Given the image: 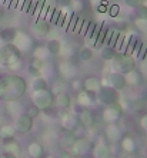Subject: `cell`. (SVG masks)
Instances as JSON below:
<instances>
[{"instance_id":"cell-1","label":"cell","mask_w":147,"mask_h":158,"mask_svg":"<svg viewBox=\"0 0 147 158\" xmlns=\"http://www.w3.org/2000/svg\"><path fill=\"white\" fill-rule=\"evenodd\" d=\"M27 83L19 75H0V99L4 102H16L26 94Z\"/></svg>"},{"instance_id":"cell-2","label":"cell","mask_w":147,"mask_h":158,"mask_svg":"<svg viewBox=\"0 0 147 158\" xmlns=\"http://www.w3.org/2000/svg\"><path fill=\"white\" fill-rule=\"evenodd\" d=\"M0 65L7 68H17L21 65V52L13 43H6L0 49Z\"/></svg>"},{"instance_id":"cell-3","label":"cell","mask_w":147,"mask_h":158,"mask_svg":"<svg viewBox=\"0 0 147 158\" xmlns=\"http://www.w3.org/2000/svg\"><path fill=\"white\" fill-rule=\"evenodd\" d=\"M111 65L116 72L120 73H127V72L133 71L136 68V60L130 55H116L111 59Z\"/></svg>"},{"instance_id":"cell-4","label":"cell","mask_w":147,"mask_h":158,"mask_svg":"<svg viewBox=\"0 0 147 158\" xmlns=\"http://www.w3.org/2000/svg\"><path fill=\"white\" fill-rule=\"evenodd\" d=\"M33 105H36L40 111L49 109L53 104V94L49 89H41V91H34L33 94Z\"/></svg>"},{"instance_id":"cell-5","label":"cell","mask_w":147,"mask_h":158,"mask_svg":"<svg viewBox=\"0 0 147 158\" xmlns=\"http://www.w3.org/2000/svg\"><path fill=\"white\" fill-rule=\"evenodd\" d=\"M96 94H97V99L100 104L107 105V106H109V105L117 104L118 94H117V91L113 89L111 86H102Z\"/></svg>"},{"instance_id":"cell-6","label":"cell","mask_w":147,"mask_h":158,"mask_svg":"<svg viewBox=\"0 0 147 158\" xmlns=\"http://www.w3.org/2000/svg\"><path fill=\"white\" fill-rule=\"evenodd\" d=\"M14 128L17 134H27L33 129V118L29 117L27 114H20L17 115L16 122H14Z\"/></svg>"},{"instance_id":"cell-7","label":"cell","mask_w":147,"mask_h":158,"mask_svg":"<svg viewBox=\"0 0 147 158\" xmlns=\"http://www.w3.org/2000/svg\"><path fill=\"white\" fill-rule=\"evenodd\" d=\"M13 45L16 46L20 52H27V50H30V48H32L33 42L29 35L23 33V32H17L16 38L13 40Z\"/></svg>"},{"instance_id":"cell-8","label":"cell","mask_w":147,"mask_h":158,"mask_svg":"<svg viewBox=\"0 0 147 158\" xmlns=\"http://www.w3.org/2000/svg\"><path fill=\"white\" fill-rule=\"evenodd\" d=\"M120 114H122V106L117 104L114 105H109L104 111H103V121L107 122V124H113L120 118Z\"/></svg>"},{"instance_id":"cell-9","label":"cell","mask_w":147,"mask_h":158,"mask_svg":"<svg viewBox=\"0 0 147 158\" xmlns=\"http://www.w3.org/2000/svg\"><path fill=\"white\" fill-rule=\"evenodd\" d=\"M90 148V142L84 138H76V141L72 147H70V154L74 157H80L83 154H87V151Z\"/></svg>"},{"instance_id":"cell-10","label":"cell","mask_w":147,"mask_h":158,"mask_svg":"<svg viewBox=\"0 0 147 158\" xmlns=\"http://www.w3.org/2000/svg\"><path fill=\"white\" fill-rule=\"evenodd\" d=\"M107 81H109V86H111L116 91H122L127 86L124 73H120V72H111L109 78H107Z\"/></svg>"},{"instance_id":"cell-11","label":"cell","mask_w":147,"mask_h":158,"mask_svg":"<svg viewBox=\"0 0 147 158\" xmlns=\"http://www.w3.org/2000/svg\"><path fill=\"white\" fill-rule=\"evenodd\" d=\"M50 32V23L44 19H37L32 25V33L39 36V38H44Z\"/></svg>"},{"instance_id":"cell-12","label":"cell","mask_w":147,"mask_h":158,"mask_svg":"<svg viewBox=\"0 0 147 158\" xmlns=\"http://www.w3.org/2000/svg\"><path fill=\"white\" fill-rule=\"evenodd\" d=\"M106 138L109 139V142H111V144L122 141V138H123L122 129L118 128L114 122H113V124H109L106 128Z\"/></svg>"},{"instance_id":"cell-13","label":"cell","mask_w":147,"mask_h":158,"mask_svg":"<svg viewBox=\"0 0 147 158\" xmlns=\"http://www.w3.org/2000/svg\"><path fill=\"white\" fill-rule=\"evenodd\" d=\"M2 147H3L4 152H9V154L14 155L16 158H20V145H19V142L17 141H14V138L4 139Z\"/></svg>"},{"instance_id":"cell-14","label":"cell","mask_w":147,"mask_h":158,"mask_svg":"<svg viewBox=\"0 0 147 158\" xmlns=\"http://www.w3.org/2000/svg\"><path fill=\"white\" fill-rule=\"evenodd\" d=\"M79 121L83 127L86 128H91L94 124H96V119H94V114L90 111L89 108H84L79 115Z\"/></svg>"},{"instance_id":"cell-15","label":"cell","mask_w":147,"mask_h":158,"mask_svg":"<svg viewBox=\"0 0 147 158\" xmlns=\"http://www.w3.org/2000/svg\"><path fill=\"white\" fill-rule=\"evenodd\" d=\"M83 88H84L86 92H97L99 89L102 88V82H100V79L96 78V76H90V78L84 79Z\"/></svg>"},{"instance_id":"cell-16","label":"cell","mask_w":147,"mask_h":158,"mask_svg":"<svg viewBox=\"0 0 147 158\" xmlns=\"http://www.w3.org/2000/svg\"><path fill=\"white\" fill-rule=\"evenodd\" d=\"M124 78H126L127 85H133V86H137V85L143 82V75L139 71H136V69L124 73Z\"/></svg>"},{"instance_id":"cell-17","label":"cell","mask_w":147,"mask_h":158,"mask_svg":"<svg viewBox=\"0 0 147 158\" xmlns=\"http://www.w3.org/2000/svg\"><path fill=\"white\" fill-rule=\"evenodd\" d=\"M110 157V148L104 142H99L93 148V158H109Z\"/></svg>"},{"instance_id":"cell-18","label":"cell","mask_w":147,"mask_h":158,"mask_svg":"<svg viewBox=\"0 0 147 158\" xmlns=\"http://www.w3.org/2000/svg\"><path fill=\"white\" fill-rule=\"evenodd\" d=\"M61 125H63V128L67 129V131H74L76 128H79V119L77 117H74V115H66V117L61 118Z\"/></svg>"},{"instance_id":"cell-19","label":"cell","mask_w":147,"mask_h":158,"mask_svg":"<svg viewBox=\"0 0 147 158\" xmlns=\"http://www.w3.org/2000/svg\"><path fill=\"white\" fill-rule=\"evenodd\" d=\"M27 152L32 158H41L44 155V148L40 142H32L27 147Z\"/></svg>"},{"instance_id":"cell-20","label":"cell","mask_w":147,"mask_h":158,"mask_svg":"<svg viewBox=\"0 0 147 158\" xmlns=\"http://www.w3.org/2000/svg\"><path fill=\"white\" fill-rule=\"evenodd\" d=\"M74 141H76V135H74L73 131H67V129H64V131L61 132L60 142H61V145L63 147L70 148V147L74 144Z\"/></svg>"},{"instance_id":"cell-21","label":"cell","mask_w":147,"mask_h":158,"mask_svg":"<svg viewBox=\"0 0 147 158\" xmlns=\"http://www.w3.org/2000/svg\"><path fill=\"white\" fill-rule=\"evenodd\" d=\"M56 104L60 108L67 109L72 105V98H70V95L67 92H61V94H57V96H56Z\"/></svg>"},{"instance_id":"cell-22","label":"cell","mask_w":147,"mask_h":158,"mask_svg":"<svg viewBox=\"0 0 147 158\" xmlns=\"http://www.w3.org/2000/svg\"><path fill=\"white\" fill-rule=\"evenodd\" d=\"M16 35H17V30L14 27H6V29H3L0 32V39L3 42H6V43H13Z\"/></svg>"},{"instance_id":"cell-23","label":"cell","mask_w":147,"mask_h":158,"mask_svg":"<svg viewBox=\"0 0 147 158\" xmlns=\"http://www.w3.org/2000/svg\"><path fill=\"white\" fill-rule=\"evenodd\" d=\"M16 128L12 127V125H3L0 127V139H10V138H14L16 135Z\"/></svg>"},{"instance_id":"cell-24","label":"cell","mask_w":147,"mask_h":158,"mask_svg":"<svg viewBox=\"0 0 147 158\" xmlns=\"http://www.w3.org/2000/svg\"><path fill=\"white\" fill-rule=\"evenodd\" d=\"M46 49L50 55H59L61 50V42L59 39H50L46 45Z\"/></svg>"},{"instance_id":"cell-25","label":"cell","mask_w":147,"mask_h":158,"mask_svg":"<svg viewBox=\"0 0 147 158\" xmlns=\"http://www.w3.org/2000/svg\"><path fill=\"white\" fill-rule=\"evenodd\" d=\"M122 148H123V151H126V152H134L136 151V142H134V139L131 137H124L122 139Z\"/></svg>"},{"instance_id":"cell-26","label":"cell","mask_w":147,"mask_h":158,"mask_svg":"<svg viewBox=\"0 0 147 158\" xmlns=\"http://www.w3.org/2000/svg\"><path fill=\"white\" fill-rule=\"evenodd\" d=\"M60 72L66 79H69V78H72V76H74L76 69H74L73 65H70L69 62H66V63H61L60 65Z\"/></svg>"},{"instance_id":"cell-27","label":"cell","mask_w":147,"mask_h":158,"mask_svg":"<svg viewBox=\"0 0 147 158\" xmlns=\"http://www.w3.org/2000/svg\"><path fill=\"white\" fill-rule=\"evenodd\" d=\"M77 104L82 105V106H89L91 104V98L86 91H82L77 94Z\"/></svg>"},{"instance_id":"cell-28","label":"cell","mask_w":147,"mask_h":158,"mask_svg":"<svg viewBox=\"0 0 147 158\" xmlns=\"http://www.w3.org/2000/svg\"><path fill=\"white\" fill-rule=\"evenodd\" d=\"M116 56V49L113 46H104L102 49V58L104 60H111Z\"/></svg>"},{"instance_id":"cell-29","label":"cell","mask_w":147,"mask_h":158,"mask_svg":"<svg viewBox=\"0 0 147 158\" xmlns=\"http://www.w3.org/2000/svg\"><path fill=\"white\" fill-rule=\"evenodd\" d=\"M79 58H80V60H83V62H87V60H90V59L93 58V50L90 49L89 46L82 48L80 52H79Z\"/></svg>"},{"instance_id":"cell-30","label":"cell","mask_w":147,"mask_h":158,"mask_svg":"<svg viewBox=\"0 0 147 158\" xmlns=\"http://www.w3.org/2000/svg\"><path fill=\"white\" fill-rule=\"evenodd\" d=\"M32 88H33V91H41V89H47V82H46L44 78L39 76V78L34 79V82H33Z\"/></svg>"},{"instance_id":"cell-31","label":"cell","mask_w":147,"mask_h":158,"mask_svg":"<svg viewBox=\"0 0 147 158\" xmlns=\"http://www.w3.org/2000/svg\"><path fill=\"white\" fill-rule=\"evenodd\" d=\"M66 88H67V83L64 81H57V82H54L53 85V89H52V94H61V92H66Z\"/></svg>"},{"instance_id":"cell-32","label":"cell","mask_w":147,"mask_h":158,"mask_svg":"<svg viewBox=\"0 0 147 158\" xmlns=\"http://www.w3.org/2000/svg\"><path fill=\"white\" fill-rule=\"evenodd\" d=\"M136 16L137 19H147V4H141L136 9Z\"/></svg>"},{"instance_id":"cell-33","label":"cell","mask_w":147,"mask_h":158,"mask_svg":"<svg viewBox=\"0 0 147 158\" xmlns=\"http://www.w3.org/2000/svg\"><path fill=\"white\" fill-rule=\"evenodd\" d=\"M46 53H49L46 48H37V49L34 50V56H36V59H41V60H44L46 59Z\"/></svg>"},{"instance_id":"cell-34","label":"cell","mask_w":147,"mask_h":158,"mask_svg":"<svg viewBox=\"0 0 147 158\" xmlns=\"http://www.w3.org/2000/svg\"><path fill=\"white\" fill-rule=\"evenodd\" d=\"M136 27L141 32H147V19H136Z\"/></svg>"},{"instance_id":"cell-35","label":"cell","mask_w":147,"mask_h":158,"mask_svg":"<svg viewBox=\"0 0 147 158\" xmlns=\"http://www.w3.org/2000/svg\"><path fill=\"white\" fill-rule=\"evenodd\" d=\"M124 3H126V6H129L131 9H137L139 6L144 4V0H124Z\"/></svg>"},{"instance_id":"cell-36","label":"cell","mask_w":147,"mask_h":158,"mask_svg":"<svg viewBox=\"0 0 147 158\" xmlns=\"http://www.w3.org/2000/svg\"><path fill=\"white\" fill-rule=\"evenodd\" d=\"M123 40H124V35H123V33H118L117 35V39H116V42H114V49L117 50V52H122Z\"/></svg>"},{"instance_id":"cell-37","label":"cell","mask_w":147,"mask_h":158,"mask_svg":"<svg viewBox=\"0 0 147 158\" xmlns=\"http://www.w3.org/2000/svg\"><path fill=\"white\" fill-rule=\"evenodd\" d=\"M40 112H41V111L37 108L36 105H32V106L27 109V115H29V117H32V118L39 117V115H40Z\"/></svg>"},{"instance_id":"cell-38","label":"cell","mask_w":147,"mask_h":158,"mask_svg":"<svg viewBox=\"0 0 147 158\" xmlns=\"http://www.w3.org/2000/svg\"><path fill=\"white\" fill-rule=\"evenodd\" d=\"M46 0H39V2H36V9H34V12H33V15H34V17L36 19H39V16H40V12H41V6L44 4Z\"/></svg>"},{"instance_id":"cell-39","label":"cell","mask_w":147,"mask_h":158,"mask_svg":"<svg viewBox=\"0 0 147 158\" xmlns=\"http://www.w3.org/2000/svg\"><path fill=\"white\" fill-rule=\"evenodd\" d=\"M107 12H109V15H110L111 17H117L118 12H120V7H118L117 4H113V6H110V7L107 9Z\"/></svg>"},{"instance_id":"cell-40","label":"cell","mask_w":147,"mask_h":158,"mask_svg":"<svg viewBox=\"0 0 147 158\" xmlns=\"http://www.w3.org/2000/svg\"><path fill=\"white\" fill-rule=\"evenodd\" d=\"M29 75L30 76H34V78H39V76H41V71H40V69H37L36 66L30 65V66H29Z\"/></svg>"},{"instance_id":"cell-41","label":"cell","mask_w":147,"mask_h":158,"mask_svg":"<svg viewBox=\"0 0 147 158\" xmlns=\"http://www.w3.org/2000/svg\"><path fill=\"white\" fill-rule=\"evenodd\" d=\"M59 16H60V12L59 10H54V13L52 15V17H50V25H57V20H59Z\"/></svg>"},{"instance_id":"cell-42","label":"cell","mask_w":147,"mask_h":158,"mask_svg":"<svg viewBox=\"0 0 147 158\" xmlns=\"http://www.w3.org/2000/svg\"><path fill=\"white\" fill-rule=\"evenodd\" d=\"M32 65L41 71V69H43V66H44V60H41V59H34V62H33Z\"/></svg>"},{"instance_id":"cell-43","label":"cell","mask_w":147,"mask_h":158,"mask_svg":"<svg viewBox=\"0 0 147 158\" xmlns=\"http://www.w3.org/2000/svg\"><path fill=\"white\" fill-rule=\"evenodd\" d=\"M140 125H141V128L147 132V115H143V117H141V119H140Z\"/></svg>"},{"instance_id":"cell-44","label":"cell","mask_w":147,"mask_h":158,"mask_svg":"<svg viewBox=\"0 0 147 158\" xmlns=\"http://www.w3.org/2000/svg\"><path fill=\"white\" fill-rule=\"evenodd\" d=\"M59 158H73V155L70 154V151H61Z\"/></svg>"},{"instance_id":"cell-45","label":"cell","mask_w":147,"mask_h":158,"mask_svg":"<svg viewBox=\"0 0 147 158\" xmlns=\"http://www.w3.org/2000/svg\"><path fill=\"white\" fill-rule=\"evenodd\" d=\"M0 158H16V157L12 154H9V152H3V154H0Z\"/></svg>"},{"instance_id":"cell-46","label":"cell","mask_w":147,"mask_h":158,"mask_svg":"<svg viewBox=\"0 0 147 158\" xmlns=\"http://www.w3.org/2000/svg\"><path fill=\"white\" fill-rule=\"evenodd\" d=\"M60 3L63 4V6H64V4H66V6H70V4H72V2H70V0H60Z\"/></svg>"},{"instance_id":"cell-47","label":"cell","mask_w":147,"mask_h":158,"mask_svg":"<svg viewBox=\"0 0 147 158\" xmlns=\"http://www.w3.org/2000/svg\"><path fill=\"white\" fill-rule=\"evenodd\" d=\"M79 82H80V81H74V83H73V88H74V89H77V88L80 86V83H79Z\"/></svg>"},{"instance_id":"cell-48","label":"cell","mask_w":147,"mask_h":158,"mask_svg":"<svg viewBox=\"0 0 147 158\" xmlns=\"http://www.w3.org/2000/svg\"><path fill=\"white\" fill-rule=\"evenodd\" d=\"M76 158H93V157L89 154H83V155H80V157H76Z\"/></svg>"},{"instance_id":"cell-49","label":"cell","mask_w":147,"mask_h":158,"mask_svg":"<svg viewBox=\"0 0 147 158\" xmlns=\"http://www.w3.org/2000/svg\"><path fill=\"white\" fill-rule=\"evenodd\" d=\"M3 17V7H2V4H0V19Z\"/></svg>"},{"instance_id":"cell-50","label":"cell","mask_w":147,"mask_h":158,"mask_svg":"<svg viewBox=\"0 0 147 158\" xmlns=\"http://www.w3.org/2000/svg\"><path fill=\"white\" fill-rule=\"evenodd\" d=\"M91 3H100V0H91Z\"/></svg>"},{"instance_id":"cell-51","label":"cell","mask_w":147,"mask_h":158,"mask_svg":"<svg viewBox=\"0 0 147 158\" xmlns=\"http://www.w3.org/2000/svg\"><path fill=\"white\" fill-rule=\"evenodd\" d=\"M2 46H3V40L0 39V49H2Z\"/></svg>"},{"instance_id":"cell-52","label":"cell","mask_w":147,"mask_h":158,"mask_svg":"<svg viewBox=\"0 0 147 158\" xmlns=\"http://www.w3.org/2000/svg\"><path fill=\"white\" fill-rule=\"evenodd\" d=\"M47 158H56V157H53V155H50V157H47Z\"/></svg>"},{"instance_id":"cell-53","label":"cell","mask_w":147,"mask_h":158,"mask_svg":"<svg viewBox=\"0 0 147 158\" xmlns=\"http://www.w3.org/2000/svg\"><path fill=\"white\" fill-rule=\"evenodd\" d=\"M144 3H147V0H144Z\"/></svg>"},{"instance_id":"cell-54","label":"cell","mask_w":147,"mask_h":158,"mask_svg":"<svg viewBox=\"0 0 147 158\" xmlns=\"http://www.w3.org/2000/svg\"><path fill=\"white\" fill-rule=\"evenodd\" d=\"M109 158H114V157H109Z\"/></svg>"},{"instance_id":"cell-55","label":"cell","mask_w":147,"mask_h":158,"mask_svg":"<svg viewBox=\"0 0 147 158\" xmlns=\"http://www.w3.org/2000/svg\"><path fill=\"white\" fill-rule=\"evenodd\" d=\"M0 148H2V144H0Z\"/></svg>"}]
</instances>
